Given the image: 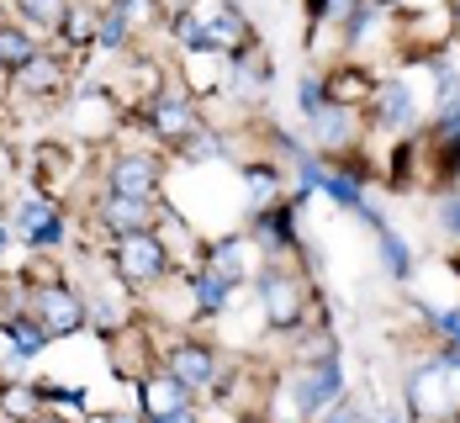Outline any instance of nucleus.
I'll list each match as a JSON object with an SVG mask.
<instances>
[{
	"instance_id": "obj_15",
	"label": "nucleus",
	"mask_w": 460,
	"mask_h": 423,
	"mask_svg": "<svg viewBox=\"0 0 460 423\" xmlns=\"http://www.w3.org/2000/svg\"><path fill=\"white\" fill-rule=\"evenodd\" d=\"M212 276H223L228 286L243 276V243H223V249L212 254Z\"/></svg>"
},
{
	"instance_id": "obj_28",
	"label": "nucleus",
	"mask_w": 460,
	"mask_h": 423,
	"mask_svg": "<svg viewBox=\"0 0 460 423\" xmlns=\"http://www.w3.org/2000/svg\"><path fill=\"white\" fill-rule=\"evenodd\" d=\"M456 11H460V5H456Z\"/></svg>"
},
{
	"instance_id": "obj_14",
	"label": "nucleus",
	"mask_w": 460,
	"mask_h": 423,
	"mask_svg": "<svg viewBox=\"0 0 460 423\" xmlns=\"http://www.w3.org/2000/svg\"><path fill=\"white\" fill-rule=\"evenodd\" d=\"M32 58H38V53H32V43H27L22 32H5V27H0V64H11V69H27Z\"/></svg>"
},
{
	"instance_id": "obj_20",
	"label": "nucleus",
	"mask_w": 460,
	"mask_h": 423,
	"mask_svg": "<svg viewBox=\"0 0 460 423\" xmlns=\"http://www.w3.org/2000/svg\"><path fill=\"white\" fill-rule=\"evenodd\" d=\"M53 80H58L53 64H38V58L27 64V91H53Z\"/></svg>"
},
{
	"instance_id": "obj_19",
	"label": "nucleus",
	"mask_w": 460,
	"mask_h": 423,
	"mask_svg": "<svg viewBox=\"0 0 460 423\" xmlns=\"http://www.w3.org/2000/svg\"><path fill=\"white\" fill-rule=\"evenodd\" d=\"M122 32H128V0H122V5L111 11V16H106V27H101V43L117 48V43H122Z\"/></svg>"
},
{
	"instance_id": "obj_5",
	"label": "nucleus",
	"mask_w": 460,
	"mask_h": 423,
	"mask_svg": "<svg viewBox=\"0 0 460 423\" xmlns=\"http://www.w3.org/2000/svg\"><path fill=\"white\" fill-rule=\"evenodd\" d=\"M339 386H344V371H339V360H323L313 376L296 381V408H302V413H318L328 397H339Z\"/></svg>"
},
{
	"instance_id": "obj_4",
	"label": "nucleus",
	"mask_w": 460,
	"mask_h": 423,
	"mask_svg": "<svg viewBox=\"0 0 460 423\" xmlns=\"http://www.w3.org/2000/svg\"><path fill=\"white\" fill-rule=\"evenodd\" d=\"M212 371H217V366H212V349H201V344H175V349H170V381H181L185 392H190V386H207Z\"/></svg>"
},
{
	"instance_id": "obj_11",
	"label": "nucleus",
	"mask_w": 460,
	"mask_h": 423,
	"mask_svg": "<svg viewBox=\"0 0 460 423\" xmlns=\"http://www.w3.org/2000/svg\"><path fill=\"white\" fill-rule=\"evenodd\" d=\"M16 5L32 27H64V16H69V0H16Z\"/></svg>"
},
{
	"instance_id": "obj_2",
	"label": "nucleus",
	"mask_w": 460,
	"mask_h": 423,
	"mask_svg": "<svg viewBox=\"0 0 460 423\" xmlns=\"http://www.w3.org/2000/svg\"><path fill=\"white\" fill-rule=\"evenodd\" d=\"M117 265H122V276L128 281H154V276H164V243L148 234H128L122 238V254H117Z\"/></svg>"
},
{
	"instance_id": "obj_18",
	"label": "nucleus",
	"mask_w": 460,
	"mask_h": 423,
	"mask_svg": "<svg viewBox=\"0 0 460 423\" xmlns=\"http://www.w3.org/2000/svg\"><path fill=\"white\" fill-rule=\"evenodd\" d=\"M48 223H53V207H48V201H27V207H22V228H27L32 238L43 234Z\"/></svg>"
},
{
	"instance_id": "obj_8",
	"label": "nucleus",
	"mask_w": 460,
	"mask_h": 423,
	"mask_svg": "<svg viewBox=\"0 0 460 423\" xmlns=\"http://www.w3.org/2000/svg\"><path fill=\"white\" fill-rule=\"evenodd\" d=\"M106 223H111V228H122V234H148L154 212H148V201H143V196H111V201H106Z\"/></svg>"
},
{
	"instance_id": "obj_1",
	"label": "nucleus",
	"mask_w": 460,
	"mask_h": 423,
	"mask_svg": "<svg viewBox=\"0 0 460 423\" xmlns=\"http://www.w3.org/2000/svg\"><path fill=\"white\" fill-rule=\"evenodd\" d=\"M32 313H38L43 333H75L80 323H85V302H80V296H69L64 286L38 291V296H32Z\"/></svg>"
},
{
	"instance_id": "obj_24",
	"label": "nucleus",
	"mask_w": 460,
	"mask_h": 423,
	"mask_svg": "<svg viewBox=\"0 0 460 423\" xmlns=\"http://www.w3.org/2000/svg\"><path fill=\"white\" fill-rule=\"evenodd\" d=\"M154 423H196V419H190L185 408H175V413H159V419H154Z\"/></svg>"
},
{
	"instance_id": "obj_17",
	"label": "nucleus",
	"mask_w": 460,
	"mask_h": 423,
	"mask_svg": "<svg viewBox=\"0 0 460 423\" xmlns=\"http://www.w3.org/2000/svg\"><path fill=\"white\" fill-rule=\"evenodd\" d=\"M196 296H201V307H207V313H217V307L228 302V281H223V276H201Z\"/></svg>"
},
{
	"instance_id": "obj_3",
	"label": "nucleus",
	"mask_w": 460,
	"mask_h": 423,
	"mask_svg": "<svg viewBox=\"0 0 460 423\" xmlns=\"http://www.w3.org/2000/svg\"><path fill=\"white\" fill-rule=\"evenodd\" d=\"M260 291H265V318H270L276 329H291V323L302 318V286L291 281V276H265Z\"/></svg>"
},
{
	"instance_id": "obj_25",
	"label": "nucleus",
	"mask_w": 460,
	"mask_h": 423,
	"mask_svg": "<svg viewBox=\"0 0 460 423\" xmlns=\"http://www.w3.org/2000/svg\"><path fill=\"white\" fill-rule=\"evenodd\" d=\"M32 423H64V419H32Z\"/></svg>"
},
{
	"instance_id": "obj_12",
	"label": "nucleus",
	"mask_w": 460,
	"mask_h": 423,
	"mask_svg": "<svg viewBox=\"0 0 460 423\" xmlns=\"http://www.w3.org/2000/svg\"><path fill=\"white\" fill-rule=\"evenodd\" d=\"M313 117H318V138L323 143L349 138V111H344V106H323V111H313Z\"/></svg>"
},
{
	"instance_id": "obj_26",
	"label": "nucleus",
	"mask_w": 460,
	"mask_h": 423,
	"mask_svg": "<svg viewBox=\"0 0 460 423\" xmlns=\"http://www.w3.org/2000/svg\"><path fill=\"white\" fill-rule=\"evenodd\" d=\"M0 254H5V228H0Z\"/></svg>"
},
{
	"instance_id": "obj_23",
	"label": "nucleus",
	"mask_w": 460,
	"mask_h": 423,
	"mask_svg": "<svg viewBox=\"0 0 460 423\" xmlns=\"http://www.w3.org/2000/svg\"><path fill=\"white\" fill-rule=\"evenodd\" d=\"M439 223H445V234H460V201H445V217Z\"/></svg>"
},
{
	"instance_id": "obj_21",
	"label": "nucleus",
	"mask_w": 460,
	"mask_h": 423,
	"mask_svg": "<svg viewBox=\"0 0 460 423\" xmlns=\"http://www.w3.org/2000/svg\"><path fill=\"white\" fill-rule=\"evenodd\" d=\"M323 423H366V413L344 402V408H333V413H328V419H323Z\"/></svg>"
},
{
	"instance_id": "obj_16",
	"label": "nucleus",
	"mask_w": 460,
	"mask_h": 423,
	"mask_svg": "<svg viewBox=\"0 0 460 423\" xmlns=\"http://www.w3.org/2000/svg\"><path fill=\"white\" fill-rule=\"evenodd\" d=\"M381 249H386V265H392V276H408V270H413V260H408V243L392 234V228H381Z\"/></svg>"
},
{
	"instance_id": "obj_13",
	"label": "nucleus",
	"mask_w": 460,
	"mask_h": 423,
	"mask_svg": "<svg viewBox=\"0 0 460 423\" xmlns=\"http://www.w3.org/2000/svg\"><path fill=\"white\" fill-rule=\"evenodd\" d=\"M5 339L16 344V355H38L48 344V333H43V323H27V318H16L11 329H5Z\"/></svg>"
},
{
	"instance_id": "obj_10",
	"label": "nucleus",
	"mask_w": 460,
	"mask_h": 423,
	"mask_svg": "<svg viewBox=\"0 0 460 423\" xmlns=\"http://www.w3.org/2000/svg\"><path fill=\"white\" fill-rule=\"evenodd\" d=\"M143 402H148L154 419L159 413H175V408H185V386L181 381H143Z\"/></svg>"
},
{
	"instance_id": "obj_9",
	"label": "nucleus",
	"mask_w": 460,
	"mask_h": 423,
	"mask_svg": "<svg viewBox=\"0 0 460 423\" xmlns=\"http://www.w3.org/2000/svg\"><path fill=\"white\" fill-rule=\"evenodd\" d=\"M381 122L386 128H408L413 122V95H408V85H381Z\"/></svg>"
},
{
	"instance_id": "obj_22",
	"label": "nucleus",
	"mask_w": 460,
	"mask_h": 423,
	"mask_svg": "<svg viewBox=\"0 0 460 423\" xmlns=\"http://www.w3.org/2000/svg\"><path fill=\"white\" fill-rule=\"evenodd\" d=\"M302 106H307V111H323V85H318V80H307V85H302Z\"/></svg>"
},
{
	"instance_id": "obj_7",
	"label": "nucleus",
	"mask_w": 460,
	"mask_h": 423,
	"mask_svg": "<svg viewBox=\"0 0 460 423\" xmlns=\"http://www.w3.org/2000/svg\"><path fill=\"white\" fill-rule=\"evenodd\" d=\"M154 164L148 159H117V170H111V196H143L148 201V190H154Z\"/></svg>"
},
{
	"instance_id": "obj_6",
	"label": "nucleus",
	"mask_w": 460,
	"mask_h": 423,
	"mask_svg": "<svg viewBox=\"0 0 460 423\" xmlns=\"http://www.w3.org/2000/svg\"><path fill=\"white\" fill-rule=\"evenodd\" d=\"M154 128H159L164 138H190V133H196V111H190V101H185V95H164V101L154 106Z\"/></svg>"
},
{
	"instance_id": "obj_27",
	"label": "nucleus",
	"mask_w": 460,
	"mask_h": 423,
	"mask_svg": "<svg viewBox=\"0 0 460 423\" xmlns=\"http://www.w3.org/2000/svg\"><path fill=\"white\" fill-rule=\"evenodd\" d=\"M111 423H133V419H111Z\"/></svg>"
}]
</instances>
